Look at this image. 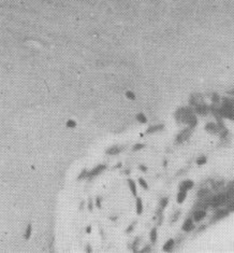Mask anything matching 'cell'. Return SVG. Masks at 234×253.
Instances as JSON below:
<instances>
[{"instance_id": "1", "label": "cell", "mask_w": 234, "mask_h": 253, "mask_svg": "<svg viewBox=\"0 0 234 253\" xmlns=\"http://www.w3.org/2000/svg\"><path fill=\"white\" fill-rule=\"evenodd\" d=\"M107 168V165H98V166H96L94 169L91 170V171H89L88 173V176H87V178L89 179V180H91L94 177L96 176H98L99 173H101L102 171H103L104 169Z\"/></svg>"}, {"instance_id": "2", "label": "cell", "mask_w": 234, "mask_h": 253, "mask_svg": "<svg viewBox=\"0 0 234 253\" xmlns=\"http://www.w3.org/2000/svg\"><path fill=\"white\" fill-rule=\"evenodd\" d=\"M193 185H194V183H193V181H191V180H186V181H183L181 183V184L178 185V188H179V191H189L191 190V188H193Z\"/></svg>"}, {"instance_id": "3", "label": "cell", "mask_w": 234, "mask_h": 253, "mask_svg": "<svg viewBox=\"0 0 234 253\" xmlns=\"http://www.w3.org/2000/svg\"><path fill=\"white\" fill-rule=\"evenodd\" d=\"M206 217V211L205 210H197L193 215V221L194 222H201L204 217Z\"/></svg>"}, {"instance_id": "4", "label": "cell", "mask_w": 234, "mask_h": 253, "mask_svg": "<svg viewBox=\"0 0 234 253\" xmlns=\"http://www.w3.org/2000/svg\"><path fill=\"white\" fill-rule=\"evenodd\" d=\"M122 150H124V146H113L107 150V155H116V154H118V153H120Z\"/></svg>"}, {"instance_id": "5", "label": "cell", "mask_w": 234, "mask_h": 253, "mask_svg": "<svg viewBox=\"0 0 234 253\" xmlns=\"http://www.w3.org/2000/svg\"><path fill=\"white\" fill-rule=\"evenodd\" d=\"M184 232H191L193 228H194V224H193V221L191 219H188V220L185 221V223L183 224L181 226Z\"/></svg>"}, {"instance_id": "6", "label": "cell", "mask_w": 234, "mask_h": 253, "mask_svg": "<svg viewBox=\"0 0 234 253\" xmlns=\"http://www.w3.org/2000/svg\"><path fill=\"white\" fill-rule=\"evenodd\" d=\"M135 210H136V215H142L143 212V202L142 199L140 197H136V202H135Z\"/></svg>"}, {"instance_id": "7", "label": "cell", "mask_w": 234, "mask_h": 253, "mask_svg": "<svg viewBox=\"0 0 234 253\" xmlns=\"http://www.w3.org/2000/svg\"><path fill=\"white\" fill-rule=\"evenodd\" d=\"M128 185H129V188H130L132 195L136 197V195H138V191H136L135 182H134L133 180H131V179H128Z\"/></svg>"}, {"instance_id": "8", "label": "cell", "mask_w": 234, "mask_h": 253, "mask_svg": "<svg viewBox=\"0 0 234 253\" xmlns=\"http://www.w3.org/2000/svg\"><path fill=\"white\" fill-rule=\"evenodd\" d=\"M174 247V239H169V240L166 241V244H163V251H166V252H169L171 251Z\"/></svg>"}, {"instance_id": "9", "label": "cell", "mask_w": 234, "mask_h": 253, "mask_svg": "<svg viewBox=\"0 0 234 253\" xmlns=\"http://www.w3.org/2000/svg\"><path fill=\"white\" fill-rule=\"evenodd\" d=\"M186 196H187L186 191H179L178 194H177V198H176V200H177L178 204H183L184 200L186 199Z\"/></svg>"}, {"instance_id": "10", "label": "cell", "mask_w": 234, "mask_h": 253, "mask_svg": "<svg viewBox=\"0 0 234 253\" xmlns=\"http://www.w3.org/2000/svg\"><path fill=\"white\" fill-rule=\"evenodd\" d=\"M189 135H190V130H189V129H185V130H183L181 134L178 135L177 140H178V141H183V140L187 139V138L189 137Z\"/></svg>"}, {"instance_id": "11", "label": "cell", "mask_w": 234, "mask_h": 253, "mask_svg": "<svg viewBox=\"0 0 234 253\" xmlns=\"http://www.w3.org/2000/svg\"><path fill=\"white\" fill-rule=\"evenodd\" d=\"M31 233H32V225H31V224H28L27 227H26V231H25V235H24V237H25L26 240H28V239L30 238Z\"/></svg>"}, {"instance_id": "12", "label": "cell", "mask_w": 234, "mask_h": 253, "mask_svg": "<svg viewBox=\"0 0 234 253\" xmlns=\"http://www.w3.org/2000/svg\"><path fill=\"white\" fill-rule=\"evenodd\" d=\"M149 237H150V241L153 244H155L156 241H157V237H158V234H157V229L156 228H153L150 231V234H149Z\"/></svg>"}, {"instance_id": "13", "label": "cell", "mask_w": 234, "mask_h": 253, "mask_svg": "<svg viewBox=\"0 0 234 253\" xmlns=\"http://www.w3.org/2000/svg\"><path fill=\"white\" fill-rule=\"evenodd\" d=\"M135 117H136V120H138L140 123H142V124L147 123V117H146V115L144 113H138Z\"/></svg>"}, {"instance_id": "14", "label": "cell", "mask_w": 234, "mask_h": 253, "mask_svg": "<svg viewBox=\"0 0 234 253\" xmlns=\"http://www.w3.org/2000/svg\"><path fill=\"white\" fill-rule=\"evenodd\" d=\"M162 128H163V125L151 126V127H149L147 130H146V134H151V133H155V131H157V130H160Z\"/></svg>"}, {"instance_id": "15", "label": "cell", "mask_w": 234, "mask_h": 253, "mask_svg": "<svg viewBox=\"0 0 234 253\" xmlns=\"http://www.w3.org/2000/svg\"><path fill=\"white\" fill-rule=\"evenodd\" d=\"M205 129L207 131H210V133H215L217 130V126L214 123H208L207 125L205 126Z\"/></svg>"}, {"instance_id": "16", "label": "cell", "mask_w": 234, "mask_h": 253, "mask_svg": "<svg viewBox=\"0 0 234 253\" xmlns=\"http://www.w3.org/2000/svg\"><path fill=\"white\" fill-rule=\"evenodd\" d=\"M87 176H88V171H87V169H82L81 173L77 176V181H82V180L86 178Z\"/></svg>"}, {"instance_id": "17", "label": "cell", "mask_w": 234, "mask_h": 253, "mask_svg": "<svg viewBox=\"0 0 234 253\" xmlns=\"http://www.w3.org/2000/svg\"><path fill=\"white\" fill-rule=\"evenodd\" d=\"M197 112L200 114H205L207 112V110H206V107H205L204 104H202V106H198L197 107Z\"/></svg>"}, {"instance_id": "18", "label": "cell", "mask_w": 234, "mask_h": 253, "mask_svg": "<svg viewBox=\"0 0 234 253\" xmlns=\"http://www.w3.org/2000/svg\"><path fill=\"white\" fill-rule=\"evenodd\" d=\"M225 215H228V211H225V210L223 211H219L215 215V217H214L213 220H218V219H221V217H225Z\"/></svg>"}, {"instance_id": "19", "label": "cell", "mask_w": 234, "mask_h": 253, "mask_svg": "<svg viewBox=\"0 0 234 253\" xmlns=\"http://www.w3.org/2000/svg\"><path fill=\"white\" fill-rule=\"evenodd\" d=\"M139 183H140V185H141V186H142V188H144V190H148L147 182H146L143 178H139Z\"/></svg>"}, {"instance_id": "20", "label": "cell", "mask_w": 234, "mask_h": 253, "mask_svg": "<svg viewBox=\"0 0 234 253\" xmlns=\"http://www.w3.org/2000/svg\"><path fill=\"white\" fill-rule=\"evenodd\" d=\"M125 95H126V97H127L128 99H130V100H135V98H136L135 95H134V94L131 92V91H127Z\"/></svg>"}, {"instance_id": "21", "label": "cell", "mask_w": 234, "mask_h": 253, "mask_svg": "<svg viewBox=\"0 0 234 253\" xmlns=\"http://www.w3.org/2000/svg\"><path fill=\"white\" fill-rule=\"evenodd\" d=\"M135 225H136V222L134 221V222H132V224H130V225H129V226L126 228V233H127V234H130V233L133 231V228H134V226H135Z\"/></svg>"}, {"instance_id": "22", "label": "cell", "mask_w": 234, "mask_h": 253, "mask_svg": "<svg viewBox=\"0 0 234 253\" xmlns=\"http://www.w3.org/2000/svg\"><path fill=\"white\" fill-rule=\"evenodd\" d=\"M144 148V144H142V143H136V144H134L133 146H132V151H139V150L143 149Z\"/></svg>"}, {"instance_id": "23", "label": "cell", "mask_w": 234, "mask_h": 253, "mask_svg": "<svg viewBox=\"0 0 234 253\" xmlns=\"http://www.w3.org/2000/svg\"><path fill=\"white\" fill-rule=\"evenodd\" d=\"M206 161H207V158L205 157V156H202V157H199L198 159H197V164L198 165H203L206 163Z\"/></svg>"}, {"instance_id": "24", "label": "cell", "mask_w": 234, "mask_h": 253, "mask_svg": "<svg viewBox=\"0 0 234 253\" xmlns=\"http://www.w3.org/2000/svg\"><path fill=\"white\" fill-rule=\"evenodd\" d=\"M168 202H169V198L168 197H164V198H162L160 202V206H161V208H166V205H168Z\"/></svg>"}, {"instance_id": "25", "label": "cell", "mask_w": 234, "mask_h": 253, "mask_svg": "<svg viewBox=\"0 0 234 253\" xmlns=\"http://www.w3.org/2000/svg\"><path fill=\"white\" fill-rule=\"evenodd\" d=\"M75 126H76V123L74 122L73 120H69L68 122H67V127H69V128H74Z\"/></svg>"}, {"instance_id": "26", "label": "cell", "mask_w": 234, "mask_h": 253, "mask_svg": "<svg viewBox=\"0 0 234 253\" xmlns=\"http://www.w3.org/2000/svg\"><path fill=\"white\" fill-rule=\"evenodd\" d=\"M87 208H88V211L91 212L92 209H94V202H92L91 198H89L88 199V206H87Z\"/></svg>"}, {"instance_id": "27", "label": "cell", "mask_w": 234, "mask_h": 253, "mask_svg": "<svg viewBox=\"0 0 234 253\" xmlns=\"http://www.w3.org/2000/svg\"><path fill=\"white\" fill-rule=\"evenodd\" d=\"M139 242H140V238H139V237H138V238H135V240L133 241V244H132V248H133V251H135V250H136L135 248L138 247V244H139Z\"/></svg>"}, {"instance_id": "28", "label": "cell", "mask_w": 234, "mask_h": 253, "mask_svg": "<svg viewBox=\"0 0 234 253\" xmlns=\"http://www.w3.org/2000/svg\"><path fill=\"white\" fill-rule=\"evenodd\" d=\"M96 206H97V208L101 209V198L100 197H97V198H96Z\"/></svg>"}, {"instance_id": "29", "label": "cell", "mask_w": 234, "mask_h": 253, "mask_svg": "<svg viewBox=\"0 0 234 253\" xmlns=\"http://www.w3.org/2000/svg\"><path fill=\"white\" fill-rule=\"evenodd\" d=\"M139 169L141 170L142 173H146V171H147V167L144 166V165H140V166H139Z\"/></svg>"}, {"instance_id": "30", "label": "cell", "mask_w": 234, "mask_h": 253, "mask_svg": "<svg viewBox=\"0 0 234 253\" xmlns=\"http://www.w3.org/2000/svg\"><path fill=\"white\" fill-rule=\"evenodd\" d=\"M179 215H181V212H179V211H177V212H176V213H175L174 217H173V220H172V223H174L175 221L177 220V217H179Z\"/></svg>"}, {"instance_id": "31", "label": "cell", "mask_w": 234, "mask_h": 253, "mask_svg": "<svg viewBox=\"0 0 234 253\" xmlns=\"http://www.w3.org/2000/svg\"><path fill=\"white\" fill-rule=\"evenodd\" d=\"M149 251H150V247H149V246H146V247H144L142 252H149Z\"/></svg>"}, {"instance_id": "32", "label": "cell", "mask_w": 234, "mask_h": 253, "mask_svg": "<svg viewBox=\"0 0 234 253\" xmlns=\"http://www.w3.org/2000/svg\"><path fill=\"white\" fill-rule=\"evenodd\" d=\"M86 233L87 234H90V233H91V226H90V225H88V226L86 227Z\"/></svg>"}, {"instance_id": "33", "label": "cell", "mask_w": 234, "mask_h": 253, "mask_svg": "<svg viewBox=\"0 0 234 253\" xmlns=\"http://www.w3.org/2000/svg\"><path fill=\"white\" fill-rule=\"evenodd\" d=\"M84 205H85V202H81V206H80V210H82V209L84 208Z\"/></svg>"}, {"instance_id": "34", "label": "cell", "mask_w": 234, "mask_h": 253, "mask_svg": "<svg viewBox=\"0 0 234 253\" xmlns=\"http://www.w3.org/2000/svg\"><path fill=\"white\" fill-rule=\"evenodd\" d=\"M86 251H87V252H91V249H90V246H89V244H87Z\"/></svg>"}, {"instance_id": "35", "label": "cell", "mask_w": 234, "mask_h": 253, "mask_svg": "<svg viewBox=\"0 0 234 253\" xmlns=\"http://www.w3.org/2000/svg\"><path fill=\"white\" fill-rule=\"evenodd\" d=\"M119 167H122V164H120V163H119V164L116 165V166L114 167V168H119Z\"/></svg>"}, {"instance_id": "36", "label": "cell", "mask_w": 234, "mask_h": 253, "mask_svg": "<svg viewBox=\"0 0 234 253\" xmlns=\"http://www.w3.org/2000/svg\"><path fill=\"white\" fill-rule=\"evenodd\" d=\"M125 173H127V175H128V173H130V170L127 169V170H126V171H125Z\"/></svg>"}]
</instances>
